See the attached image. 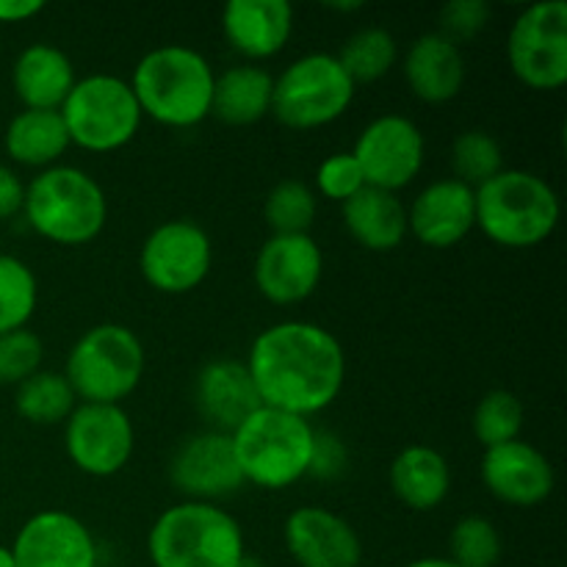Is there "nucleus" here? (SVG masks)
Segmentation results:
<instances>
[{"label":"nucleus","instance_id":"obj_1","mask_svg":"<svg viewBox=\"0 0 567 567\" xmlns=\"http://www.w3.org/2000/svg\"><path fill=\"white\" fill-rule=\"evenodd\" d=\"M244 363L264 408L302 419L330 408L347 382L341 341L313 321L291 319L266 327Z\"/></svg>","mask_w":567,"mask_h":567},{"label":"nucleus","instance_id":"obj_2","mask_svg":"<svg viewBox=\"0 0 567 567\" xmlns=\"http://www.w3.org/2000/svg\"><path fill=\"white\" fill-rule=\"evenodd\" d=\"M127 83L142 114L158 125L188 131L210 116L216 72L188 44H161L144 53Z\"/></svg>","mask_w":567,"mask_h":567},{"label":"nucleus","instance_id":"obj_3","mask_svg":"<svg viewBox=\"0 0 567 567\" xmlns=\"http://www.w3.org/2000/svg\"><path fill=\"white\" fill-rule=\"evenodd\" d=\"M22 216L44 241L83 247L105 230L109 199L89 172L59 164L37 172V177L25 183Z\"/></svg>","mask_w":567,"mask_h":567},{"label":"nucleus","instance_id":"obj_4","mask_svg":"<svg viewBox=\"0 0 567 567\" xmlns=\"http://www.w3.org/2000/svg\"><path fill=\"white\" fill-rule=\"evenodd\" d=\"M476 227L504 249H535L559 225V197L546 177L504 166L474 192Z\"/></svg>","mask_w":567,"mask_h":567},{"label":"nucleus","instance_id":"obj_5","mask_svg":"<svg viewBox=\"0 0 567 567\" xmlns=\"http://www.w3.org/2000/svg\"><path fill=\"white\" fill-rule=\"evenodd\" d=\"M153 567H238L247 557L244 529L219 504L181 502L147 532Z\"/></svg>","mask_w":567,"mask_h":567},{"label":"nucleus","instance_id":"obj_6","mask_svg":"<svg viewBox=\"0 0 567 567\" xmlns=\"http://www.w3.org/2000/svg\"><path fill=\"white\" fill-rule=\"evenodd\" d=\"M313 424L302 415L258 408L230 435L233 454L241 468L244 485L260 491H286L310 471Z\"/></svg>","mask_w":567,"mask_h":567},{"label":"nucleus","instance_id":"obj_7","mask_svg":"<svg viewBox=\"0 0 567 567\" xmlns=\"http://www.w3.org/2000/svg\"><path fill=\"white\" fill-rule=\"evenodd\" d=\"M147 352L131 327L105 324L89 327L75 343L61 374L75 391L78 402L122 404L144 380Z\"/></svg>","mask_w":567,"mask_h":567},{"label":"nucleus","instance_id":"obj_8","mask_svg":"<svg viewBox=\"0 0 567 567\" xmlns=\"http://www.w3.org/2000/svg\"><path fill=\"white\" fill-rule=\"evenodd\" d=\"M59 111L72 147L100 155L127 147L144 120L131 83L109 72L78 78Z\"/></svg>","mask_w":567,"mask_h":567},{"label":"nucleus","instance_id":"obj_9","mask_svg":"<svg viewBox=\"0 0 567 567\" xmlns=\"http://www.w3.org/2000/svg\"><path fill=\"white\" fill-rule=\"evenodd\" d=\"M354 92L336 53L299 55L275 78L271 116L288 131H319L347 114Z\"/></svg>","mask_w":567,"mask_h":567},{"label":"nucleus","instance_id":"obj_10","mask_svg":"<svg viewBox=\"0 0 567 567\" xmlns=\"http://www.w3.org/2000/svg\"><path fill=\"white\" fill-rule=\"evenodd\" d=\"M513 75L535 92H557L567 83V3L540 0L515 17L507 37Z\"/></svg>","mask_w":567,"mask_h":567},{"label":"nucleus","instance_id":"obj_11","mask_svg":"<svg viewBox=\"0 0 567 567\" xmlns=\"http://www.w3.org/2000/svg\"><path fill=\"white\" fill-rule=\"evenodd\" d=\"M138 269L158 293H192L214 269V241L197 221L169 219L144 238Z\"/></svg>","mask_w":567,"mask_h":567},{"label":"nucleus","instance_id":"obj_12","mask_svg":"<svg viewBox=\"0 0 567 567\" xmlns=\"http://www.w3.org/2000/svg\"><path fill=\"white\" fill-rule=\"evenodd\" d=\"M64 449L81 474L109 480L131 463L136 430L122 404L78 402L64 421Z\"/></svg>","mask_w":567,"mask_h":567},{"label":"nucleus","instance_id":"obj_13","mask_svg":"<svg viewBox=\"0 0 567 567\" xmlns=\"http://www.w3.org/2000/svg\"><path fill=\"white\" fill-rule=\"evenodd\" d=\"M365 186L399 194L419 177L426 142L421 127L404 114H382L360 131L352 150Z\"/></svg>","mask_w":567,"mask_h":567},{"label":"nucleus","instance_id":"obj_14","mask_svg":"<svg viewBox=\"0 0 567 567\" xmlns=\"http://www.w3.org/2000/svg\"><path fill=\"white\" fill-rule=\"evenodd\" d=\"M169 482L186 502L219 504L244 487L241 468L225 432L205 430L186 437L169 460Z\"/></svg>","mask_w":567,"mask_h":567},{"label":"nucleus","instance_id":"obj_15","mask_svg":"<svg viewBox=\"0 0 567 567\" xmlns=\"http://www.w3.org/2000/svg\"><path fill=\"white\" fill-rule=\"evenodd\" d=\"M252 277L266 302L291 308L316 293L324 277V252L310 233L269 236L258 249Z\"/></svg>","mask_w":567,"mask_h":567},{"label":"nucleus","instance_id":"obj_16","mask_svg":"<svg viewBox=\"0 0 567 567\" xmlns=\"http://www.w3.org/2000/svg\"><path fill=\"white\" fill-rule=\"evenodd\" d=\"M14 567H97V540L78 515L42 509L31 515L11 543Z\"/></svg>","mask_w":567,"mask_h":567},{"label":"nucleus","instance_id":"obj_17","mask_svg":"<svg viewBox=\"0 0 567 567\" xmlns=\"http://www.w3.org/2000/svg\"><path fill=\"white\" fill-rule=\"evenodd\" d=\"M482 482L496 502L529 509L548 502L557 485L554 465L537 446L524 437L485 449L480 465Z\"/></svg>","mask_w":567,"mask_h":567},{"label":"nucleus","instance_id":"obj_18","mask_svg":"<svg viewBox=\"0 0 567 567\" xmlns=\"http://www.w3.org/2000/svg\"><path fill=\"white\" fill-rule=\"evenodd\" d=\"M282 540L299 567H360L363 563V543L354 526L316 504L288 515Z\"/></svg>","mask_w":567,"mask_h":567},{"label":"nucleus","instance_id":"obj_19","mask_svg":"<svg viewBox=\"0 0 567 567\" xmlns=\"http://www.w3.org/2000/svg\"><path fill=\"white\" fill-rule=\"evenodd\" d=\"M476 227L474 188L454 177L430 183L408 205V233L421 247L452 249Z\"/></svg>","mask_w":567,"mask_h":567},{"label":"nucleus","instance_id":"obj_20","mask_svg":"<svg viewBox=\"0 0 567 567\" xmlns=\"http://www.w3.org/2000/svg\"><path fill=\"white\" fill-rule=\"evenodd\" d=\"M221 33L244 64H260L282 53L293 33L288 0H230L221 9Z\"/></svg>","mask_w":567,"mask_h":567},{"label":"nucleus","instance_id":"obj_21","mask_svg":"<svg viewBox=\"0 0 567 567\" xmlns=\"http://www.w3.org/2000/svg\"><path fill=\"white\" fill-rule=\"evenodd\" d=\"M194 408L208 430L233 435L260 404L244 360H210L194 380Z\"/></svg>","mask_w":567,"mask_h":567},{"label":"nucleus","instance_id":"obj_22","mask_svg":"<svg viewBox=\"0 0 567 567\" xmlns=\"http://www.w3.org/2000/svg\"><path fill=\"white\" fill-rule=\"evenodd\" d=\"M410 92L430 105L452 103L465 83V55L443 33L430 31L415 39L402 59Z\"/></svg>","mask_w":567,"mask_h":567},{"label":"nucleus","instance_id":"obj_23","mask_svg":"<svg viewBox=\"0 0 567 567\" xmlns=\"http://www.w3.org/2000/svg\"><path fill=\"white\" fill-rule=\"evenodd\" d=\"M75 81L78 75L70 55L48 42L28 44L11 66V86L22 109L59 111Z\"/></svg>","mask_w":567,"mask_h":567},{"label":"nucleus","instance_id":"obj_24","mask_svg":"<svg viewBox=\"0 0 567 567\" xmlns=\"http://www.w3.org/2000/svg\"><path fill=\"white\" fill-rule=\"evenodd\" d=\"M343 227L369 252H393L404 244L408 233V205L399 194L365 186L341 205Z\"/></svg>","mask_w":567,"mask_h":567},{"label":"nucleus","instance_id":"obj_25","mask_svg":"<svg viewBox=\"0 0 567 567\" xmlns=\"http://www.w3.org/2000/svg\"><path fill=\"white\" fill-rule=\"evenodd\" d=\"M391 491L413 513H432L452 493V468L437 449L413 443L402 449L388 471Z\"/></svg>","mask_w":567,"mask_h":567},{"label":"nucleus","instance_id":"obj_26","mask_svg":"<svg viewBox=\"0 0 567 567\" xmlns=\"http://www.w3.org/2000/svg\"><path fill=\"white\" fill-rule=\"evenodd\" d=\"M275 75L258 64H236L216 72L210 116L230 127L258 125L271 116Z\"/></svg>","mask_w":567,"mask_h":567},{"label":"nucleus","instance_id":"obj_27","mask_svg":"<svg viewBox=\"0 0 567 567\" xmlns=\"http://www.w3.org/2000/svg\"><path fill=\"white\" fill-rule=\"evenodd\" d=\"M70 147V133L61 120V111L22 109L11 116L3 133L6 155L14 164L37 172L59 166Z\"/></svg>","mask_w":567,"mask_h":567},{"label":"nucleus","instance_id":"obj_28","mask_svg":"<svg viewBox=\"0 0 567 567\" xmlns=\"http://www.w3.org/2000/svg\"><path fill=\"white\" fill-rule=\"evenodd\" d=\"M75 408L78 396L61 371L39 369L37 374L20 382L14 391L17 415L33 426L64 424Z\"/></svg>","mask_w":567,"mask_h":567},{"label":"nucleus","instance_id":"obj_29","mask_svg":"<svg viewBox=\"0 0 567 567\" xmlns=\"http://www.w3.org/2000/svg\"><path fill=\"white\" fill-rule=\"evenodd\" d=\"M336 59L341 61L349 81L354 86H363V83L382 81L393 70V64L399 59V44L393 39V33L385 31V28L365 25L343 42Z\"/></svg>","mask_w":567,"mask_h":567},{"label":"nucleus","instance_id":"obj_30","mask_svg":"<svg viewBox=\"0 0 567 567\" xmlns=\"http://www.w3.org/2000/svg\"><path fill=\"white\" fill-rule=\"evenodd\" d=\"M39 305V280L25 260L0 252V336L28 327Z\"/></svg>","mask_w":567,"mask_h":567},{"label":"nucleus","instance_id":"obj_31","mask_svg":"<svg viewBox=\"0 0 567 567\" xmlns=\"http://www.w3.org/2000/svg\"><path fill=\"white\" fill-rule=\"evenodd\" d=\"M319 197L302 181H280L264 203V219L271 236H302L313 227Z\"/></svg>","mask_w":567,"mask_h":567},{"label":"nucleus","instance_id":"obj_32","mask_svg":"<svg viewBox=\"0 0 567 567\" xmlns=\"http://www.w3.org/2000/svg\"><path fill=\"white\" fill-rule=\"evenodd\" d=\"M524 402L513 391L496 388L476 402L471 430H474V437L482 443V449H493L518 441L520 432H524Z\"/></svg>","mask_w":567,"mask_h":567},{"label":"nucleus","instance_id":"obj_33","mask_svg":"<svg viewBox=\"0 0 567 567\" xmlns=\"http://www.w3.org/2000/svg\"><path fill=\"white\" fill-rule=\"evenodd\" d=\"M452 177L468 188L485 186L504 169V150L498 138L487 131H463L452 142Z\"/></svg>","mask_w":567,"mask_h":567},{"label":"nucleus","instance_id":"obj_34","mask_svg":"<svg viewBox=\"0 0 567 567\" xmlns=\"http://www.w3.org/2000/svg\"><path fill=\"white\" fill-rule=\"evenodd\" d=\"M502 548V532L482 515H465L449 535V559L457 567H496Z\"/></svg>","mask_w":567,"mask_h":567},{"label":"nucleus","instance_id":"obj_35","mask_svg":"<svg viewBox=\"0 0 567 567\" xmlns=\"http://www.w3.org/2000/svg\"><path fill=\"white\" fill-rule=\"evenodd\" d=\"M44 343L33 330L6 332L0 336V385H20L42 369Z\"/></svg>","mask_w":567,"mask_h":567},{"label":"nucleus","instance_id":"obj_36","mask_svg":"<svg viewBox=\"0 0 567 567\" xmlns=\"http://www.w3.org/2000/svg\"><path fill=\"white\" fill-rule=\"evenodd\" d=\"M365 177L360 164L354 161L352 153H332L330 158H324L316 169V197H324L330 203H347L354 194L363 192Z\"/></svg>","mask_w":567,"mask_h":567},{"label":"nucleus","instance_id":"obj_37","mask_svg":"<svg viewBox=\"0 0 567 567\" xmlns=\"http://www.w3.org/2000/svg\"><path fill=\"white\" fill-rule=\"evenodd\" d=\"M491 22V6L485 0H452L441 9V31L449 42L460 48L463 42H471L480 37Z\"/></svg>","mask_w":567,"mask_h":567},{"label":"nucleus","instance_id":"obj_38","mask_svg":"<svg viewBox=\"0 0 567 567\" xmlns=\"http://www.w3.org/2000/svg\"><path fill=\"white\" fill-rule=\"evenodd\" d=\"M349 452L336 432L316 430L313 435V454H310L308 476L316 480H338L347 471Z\"/></svg>","mask_w":567,"mask_h":567},{"label":"nucleus","instance_id":"obj_39","mask_svg":"<svg viewBox=\"0 0 567 567\" xmlns=\"http://www.w3.org/2000/svg\"><path fill=\"white\" fill-rule=\"evenodd\" d=\"M22 199H25V183L9 164H0V221L22 214Z\"/></svg>","mask_w":567,"mask_h":567},{"label":"nucleus","instance_id":"obj_40","mask_svg":"<svg viewBox=\"0 0 567 567\" xmlns=\"http://www.w3.org/2000/svg\"><path fill=\"white\" fill-rule=\"evenodd\" d=\"M42 11V0H0V22H28Z\"/></svg>","mask_w":567,"mask_h":567},{"label":"nucleus","instance_id":"obj_41","mask_svg":"<svg viewBox=\"0 0 567 567\" xmlns=\"http://www.w3.org/2000/svg\"><path fill=\"white\" fill-rule=\"evenodd\" d=\"M404 567H457L449 557H424V559H415V563L404 565Z\"/></svg>","mask_w":567,"mask_h":567},{"label":"nucleus","instance_id":"obj_42","mask_svg":"<svg viewBox=\"0 0 567 567\" xmlns=\"http://www.w3.org/2000/svg\"><path fill=\"white\" fill-rule=\"evenodd\" d=\"M0 567H14V557H11L9 546H0Z\"/></svg>","mask_w":567,"mask_h":567}]
</instances>
